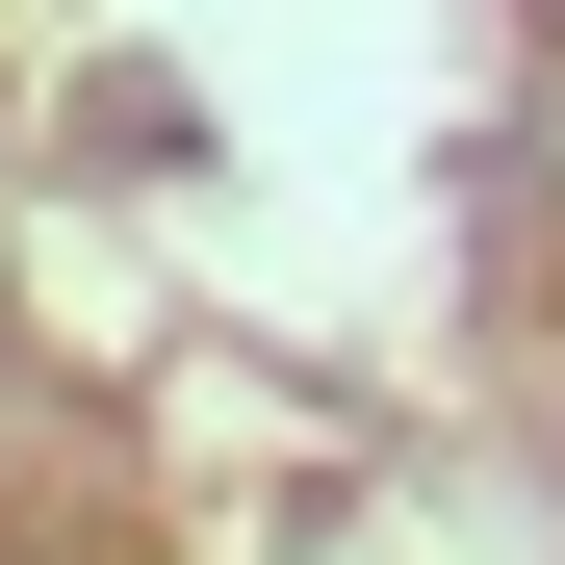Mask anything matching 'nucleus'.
Masks as SVG:
<instances>
[]
</instances>
